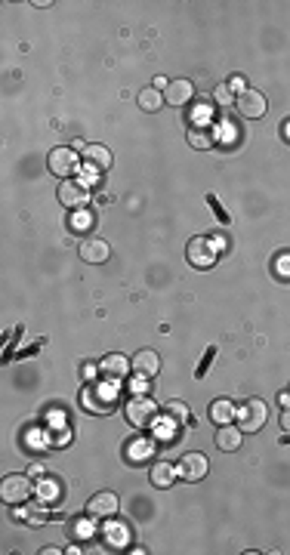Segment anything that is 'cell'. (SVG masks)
<instances>
[{"instance_id":"obj_1","label":"cell","mask_w":290,"mask_h":555,"mask_svg":"<svg viewBox=\"0 0 290 555\" xmlns=\"http://www.w3.org/2000/svg\"><path fill=\"white\" fill-rule=\"evenodd\" d=\"M235 420H238V429L244 435L260 432L265 426V420H269V408H265V401H260V398H247V401H241V408H235Z\"/></svg>"},{"instance_id":"obj_2","label":"cell","mask_w":290,"mask_h":555,"mask_svg":"<svg viewBox=\"0 0 290 555\" xmlns=\"http://www.w3.org/2000/svg\"><path fill=\"white\" fill-rule=\"evenodd\" d=\"M31 494H34V484H31L28 475H6L4 481H0V500H4L6 506H25Z\"/></svg>"},{"instance_id":"obj_3","label":"cell","mask_w":290,"mask_h":555,"mask_svg":"<svg viewBox=\"0 0 290 555\" xmlns=\"http://www.w3.org/2000/svg\"><path fill=\"white\" fill-rule=\"evenodd\" d=\"M46 167H50L53 176H62V179H72L77 170H81V154L74 152V148H53L50 154H46Z\"/></svg>"},{"instance_id":"obj_4","label":"cell","mask_w":290,"mask_h":555,"mask_svg":"<svg viewBox=\"0 0 290 555\" xmlns=\"http://www.w3.org/2000/svg\"><path fill=\"white\" fill-rule=\"evenodd\" d=\"M124 413H127L130 426L145 429V426L154 423V417H158V404H154L148 395H133L127 401V408H124Z\"/></svg>"},{"instance_id":"obj_5","label":"cell","mask_w":290,"mask_h":555,"mask_svg":"<svg viewBox=\"0 0 290 555\" xmlns=\"http://www.w3.org/2000/svg\"><path fill=\"white\" fill-rule=\"evenodd\" d=\"M235 108H238L241 117H247V121H260L269 112V99H265L263 90H244L238 99H235Z\"/></svg>"},{"instance_id":"obj_6","label":"cell","mask_w":290,"mask_h":555,"mask_svg":"<svg viewBox=\"0 0 290 555\" xmlns=\"http://www.w3.org/2000/svg\"><path fill=\"white\" fill-rule=\"evenodd\" d=\"M185 256H189L192 265H198V269H210V265L216 262V241L210 238H192L189 247H185Z\"/></svg>"},{"instance_id":"obj_7","label":"cell","mask_w":290,"mask_h":555,"mask_svg":"<svg viewBox=\"0 0 290 555\" xmlns=\"http://www.w3.org/2000/svg\"><path fill=\"white\" fill-rule=\"evenodd\" d=\"M207 469H210V463L204 453H183V460L176 463V475L183 481H201L204 475H207Z\"/></svg>"},{"instance_id":"obj_8","label":"cell","mask_w":290,"mask_h":555,"mask_svg":"<svg viewBox=\"0 0 290 555\" xmlns=\"http://www.w3.org/2000/svg\"><path fill=\"white\" fill-rule=\"evenodd\" d=\"M56 194L59 204H65L68 210H84V204H87V185L77 182V179H62Z\"/></svg>"},{"instance_id":"obj_9","label":"cell","mask_w":290,"mask_h":555,"mask_svg":"<svg viewBox=\"0 0 290 555\" xmlns=\"http://www.w3.org/2000/svg\"><path fill=\"white\" fill-rule=\"evenodd\" d=\"M130 367H133L136 377L152 380V377H158V370H161V358H158V352H154V349H143V352H136V355L130 358Z\"/></svg>"},{"instance_id":"obj_10","label":"cell","mask_w":290,"mask_h":555,"mask_svg":"<svg viewBox=\"0 0 290 555\" xmlns=\"http://www.w3.org/2000/svg\"><path fill=\"white\" fill-rule=\"evenodd\" d=\"M195 99V83L185 81V77H176V81L167 83V90H164V102L167 105H189Z\"/></svg>"},{"instance_id":"obj_11","label":"cell","mask_w":290,"mask_h":555,"mask_svg":"<svg viewBox=\"0 0 290 555\" xmlns=\"http://www.w3.org/2000/svg\"><path fill=\"white\" fill-rule=\"evenodd\" d=\"M117 509H121V500H117V494H112V490L93 494V500L87 503V512L93 519H108V515H117Z\"/></svg>"},{"instance_id":"obj_12","label":"cell","mask_w":290,"mask_h":555,"mask_svg":"<svg viewBox=\"0 0 290 555\" xmlns=\"http://www.w3.org/2000/svg\"><path fill=\"white\" fill-rule=\"evenodd\" d=\"M99 370L105 373L108 380L121 382L124 377H127V370H133V367H130V361H127V358H124V355H121V352H112V355H105V358H102Z\"/></svg>"},{"instance_id":"obj_13","label":"cell","mask_w":290,"mask_h":555,"mask_svg":"<svg viewBox=\"0 0 290 555\" xmlns=\"http://www.w3.org/2000/svg\"><path fill=\"white\" fill-rule=\"evenodd\" d=\"M108 253H112V247H108V241H102V238H87L81 244V260L84 262L99 265V262L108 260Z\"/></svg>"},{"instance_id":"obj_14","label":"cell","mask_w":290,"mask_h":555,"mask_svg":"<svg viewBox=\"0 0 290 555\" xmlns=\"http://www.w3.org/2000/svg\"><path fill=\"white\" fill-rule=\"evenodd\" d=\"M241 441H244V432H241L238 426H219L216 429V448L219 450H225V453H235V450H241Z\"/></svg>"},{"instance_id":"obj_15","label":"cell","mask_w":290,"mask_h":555,"mask_svg":"<svg viewBox=\"0 0 290 555\" xmlns=\"http://www.w3.org/2000/svg\"><path fill=\"white\" fill-rule=\"evenodd\" d=\"M210 420H213L216 426H225L235 420V404L229 401V398H216L213 404H210Z\"/></svg>"},{"instance_id":"obj_16","label":"cell","mask_w":290,"mask_h":555,"mask_svg":"<svg viewBox=\"0 0 290 555\" xmlns=\"http://www.w3.org/2000/svg\"><path fill=\"white\" fill-rule=\"evenodd\" d=\"M84 158H87V163H90V167H96V170H108V167H112V152H108L105 145H87Z\"/></svg>"},{"instance_id":"obj_17","label":"cell","mask_w":290,"mask_h":555,"mask_svg":"<svg viewBox=\"0 0 290 555\" xmlns=\"http://www.w3.org/2000/svg\"><path fill=\"white\" fill-rule=\"evenodd\" d=\"M185 139H189L192 148H201V152H207V148L216 145V136H213V130H210V127H192Z\"/></svg>"},{"instance_id":"obj_18","label":"cell","mask_w":290,"mask_h":555,"mask_svg":"<svg viewBox=\"0 0 290 555\" xmlns=\"http://www.w3.org/2000/svg\"><path fill=\"white\" fill-rule=\"evenodd\" d=\"M176 479H179V475H176V469L170 463H154L152 466V484H154V488H170Z\"/></svg>"},{"instance_id":"obj_19","label":"cell","mask_w":290,"mask_h":555,"mask_svg":"<svg viewBox=\"0 0 290 555\" xmlns=\"http://www.w3.org/2000/svg\"><path fill=\"white\" fill-rule=\"evenodd\" d=\"M136 102L143 105V112H158V108L164 105V93L154 90V87H143L136 96Z\"/></svg>"},{"instance_id":"obj_20","label":"cell","mask_w":290,"mask_h":555,"mask_svg":"<svg viewBox=\"0 0 290 555\" xmlns=\"http://www.w3.org/2000/svg\"><path fill=\"white\" fill-rule=\"evenodd\" d=\"M99 401H102V395L96 392V389H84V395H81L84 410H90V413H108V408H105V404H99Z\"/></svg>"},{"instance_id":"obj_21","label":"cell","mask_w":290,"mask_h":555,"mask_svg":"<svg viewBox=\"0 0 290 555\" xmlns=\"http://www.w3.org/2000/svg\"><path fill=\"white\" fill-rule=\"evenodd\" d=\"M164 413H167L173 423H179V426H185L189 423V408H185L183 401H167L164 404Z\"/></svg>"},{"instance_id":"obj_22","label":"cell","mask_w":290,"mask_h":555,"mask_svg":"<svg viewBox=\"0 0 290 555\" xmlns=\"http://www.w3.org/2000/svg\"><path fill=\"white\" fill-rule=\"evenodd\" d=\"M152 453H154V444L145 441V439H139V441L130 444V460H133V463H139V460H148Z\"/></svg>"},{"instance_id":"obj_23","label":"cell","mask_w":290,"mask_h":555,"mask_svg":"<svg viewBox=\"0 0 290 555\" xmlns=\"http://www.w3.org/2000/svg\"><path fill=\"white\" fill-rule=\"evenodd\" d=\"M225 87H229V90L235 93V96H241V93L247 90V77H244V74H232V77H229V83H225Z\"/></svg>"},{"instance_id":"obj_24","label":"cell","mask_w":290,"mask_h":555,"mask_svg":"<svg viewBox=\"0 0 290 555\" xmlns=\"http://www.w3.org/2000/svg\"><path fill=\"white\" fill-rule=\"evenodd\" d=\"M213 96H216V102H219V105H235V99H238V96H235V93H232L229 87H216V93H213Z\"/></svg>"},{"instance_id":"obj_25","label":"cell","mask_w":290,"mask_h":555,"mask_svg":"<svg viewBox=\"0 0 290 555\" xmlns=\"http://www.w3.org/2000/svg\"><path fill=\"white\" fill-rule=\"evenodd\" d=\"M81 373H84V380H87V382H93V380H96V373H99V364H84Z\"/></svg>"},{"instance_id":"obj_26","label":"cell","mask_w":290,"mask_h":555,"mask_svg":"<svg viewBox=\"0 0 290 555\" xmlns=\"http://www.w3.org/2000/svg\"><path fill=\"white\" fill-rule=\"evenodd\" d=\"M90 222V216L87 213H81V210H77V216H74V220H72V225H74V232H84L81 229V225H87Z\"/></svg>"},{"instance_id":"obj_27","label":"cell","mask_w":290,"mask_h":555,"mask_svg":"<svg viewBox=\"0 0 290 555\" xmlns=\"http://www.w3.org/2000/svg\"><path fill=\"white\" fill-rule=\"evenodd\" d=\"M281 429L290 435V408H284V413H281Z\"/></svg>"},{"instance_id":"obj_28","label":"cell","mask_w":290,"mask_h":555,"mask_svg":"<svg viewBox=\"0 0 290 555\" xmlns=\"http://www.w3.org/2000/svg\"><path fill=\"white\" fill-rule=\"evenodd\" d=\"M72 148H74V152H87V142H84V139H74Z\"/></svg>"},{"instance_id":"obj_29","label":"cell","mask_w":290,"mask_h":555,"mask_svg":"<svg viewBox=\"0 0 290 555\" xmlns=\"http://www.w3.org/2000/svg\"><path fill=\"white\" fill-rule=\"evenodd\" d=\"M281 136H284L287 142H290V121H284V123H281Z\"/></svg>"},{"instance_id":"obj_30","label":"cell","mask_w":290,"mask_h":555,"mask_svg":"<svg viewBox=\"0 0 290 555\" xmlns=\"http://www.w3.org/2000/svg\"><path fill=\"white\" fill-rule=\"evenodd\" d=\"M28 475H37V479H44V466H31Z\"/></svg>"},{"instance_id":"obj_31","label":"cell","mask_w":290,"mask_h":555,"mask_svg":"<svg viewBox=\"0 0 290 555\" xmlns=\"http://www.w3.org/2000/svg\"><path fill=\"white\" fill-rule=\"evenodd\" d=\"M281 404H284V408H290V392H281Z\"/></svg>"},{"instance_id":"obj_32","label":"cell","mask_w":290,"mask_h":555,"mask_svg":"<svg viewBox=\"0 0 290 555\" xmlns=\"http://www.w3.org/2000/svg\"><path fill=\"white\" fill-rule=\"evenodd\" d=\"M287 392H290V389H287Z\"/></svg>"}]
</instances>
